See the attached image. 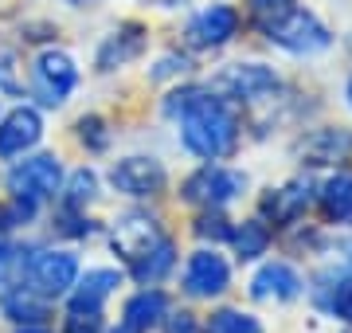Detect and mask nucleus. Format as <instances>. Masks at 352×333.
Here are the masks:
<instances>
[{
    "label": "nucleus",
    "mask_w": 352,
    "mask_h": 333,
    "mask_svg": "<svg viewBox=\"0 0 352 333\" xmlns=\"http://www.w3.org/2000/svg\"><path fill=\"white\" fill-rule=\"evenodd\" d=\"M176 133H180V149L196 161H227L239 153L243 145V106L231 98L215 94L212 87H196L188 106L176 118Z\"/></svg>",
    "instance_id": "f257e3e1"
},
{
    "label": "nucleus",
    "mask_w": 352,
    "mask_h": 333,
    "mask_svg": "<svg viewBox=\"0 0 352 333\" xmlns=\"http://www.w3.org/2000/svg\"><path fill=\"white\" fill-rule=\"evenodd\" d=\"M251 189V177L235 165H223V161H200V169H192L188 177L180 180L176 189V200L188 208H227L243 200Z\"/></svg>",
    "instance_id": "f03ea898"
},
{
    "label": "nucleus",
    "mask_w": 352,
    "mask_h": 333,
    "mask_svg": "<svg viewBox=\"0 0 352 333\" xmlns=\"http://www.w3.org/2000/svg\"><path fill=\"white\" fill-rule=\"evenodd\" d=\"M78 270L82 267L71 247H36V251H24V259H20V282H28L47 302L71 294Z\"/></svg>",
    "instance_id": "7ed1b4c3"
},
{
    "label": "nucleus",
    "mask_w": 352,
    "mask_h": 333,
    "mask_svg": "<svg viewBox=\"0 0 352 333\" xmlns=\"http://www.w3.org/2000/svg\"><path fill=\"white\" fill-rule=\"evenodd\" d=\"M215 94L231 98L235 106H263L274 103L282 94V75H278L270 63H258V59H247V63H227L219 67V75L208 83Z\"/></svg>",
    "instance_id": "20e7f679"
},
{
    "label": "nucleus",
    "mask_w": 352,
    "mask_h": 333,
    "mask_svg": "<svg viewBox=\"0 0 352 333\" xmlns=\"http://www.w3.org/2000/svg\"><path fill=\"white\" fill-rule=\"evenodd\" d=\"M263 39L274 43L278 52L298 55V59H314V55H321V52L333 47L329 24L314 12V8H302V4H294L282 20H274V24L263 32Z\"/></svg>",
    "instance_id": "39448f33"
},
{
    "label": "nucleus",
    "mask_w": 352,
    "mask_h": 333,
    "mask_svg": "<svg viewBox=\"0 0 352 333\" xmlns=\"http://www.w3.org/2000/svg\"><path fill=\"white\" fill-rule=\"evenodd\" d=\"M243 32V12L227 0H212L188 16L184 24V47L192 55H212V52H223L231 47Z\"/></svg>",
    "instance_id": "423d86ee"
},
{
    "label": "nucleus",
    "mask_w": 352,
    "mask_h": 333,
    "mask_svg": "<svg viewBox=\"0 0 352 333\" xmlns=\"http://www.w3.org/2000/svg\"><path fill=\"white\" fill-rule=\"evenodd\" d=\"M78 78H82V71H78L75 55L63 52V47H47L32 59V83L28 87H32V98H36L39 110H59L75 94Z\"/></svg>",
    "instance_id": "0eeeda50"
},
{
    "label": "nucleus",
    "mask_w": 352,
    "mask_h": 333,
    "mask_svg": "<svg viewBox=\"0 0 352 333\" xmlns=\"http://www.w3.org/2000/svg\"><path fill=\"white\" fill-rule=\"evenodd\" d=\"M231 259L212 244H200L196 251H188L184 267H180V290L192 302H219L231 290Z\"/></svg>",
    "instance_id": "6e6552de"
},
{
    "label": "nucleus",
    "mask_w": 352,
    "mask_h": 333,
    "mask_svg": "<svg viewBox=\"0 0 352 333\" xmlns=\"http://www.w3.org/2000/svg\"><path fill=\"white\" fill-rule=\"evenodd\" d=\"M4 184H8V193L20 204L39 208V204H47V200H55L59 189H63V161L55 153H36V157L24 153V161H16L8 169Z\"/></svg>",
    "instance_id": "1a4fd4ad"
},
{
    "label": "nucleus",
    "mask_w": 352,
    "mask_h": 333,
    "mask_svg": "<svg viewBox=\"0 0 352 333\" xmlns=\"http://www.w3.org/2000/svg\"><path fill=\"white\" fill-rule=\"evenodd\" d=\"M106 180H110L113 193L129 196V200H157L168 189V169L153 153H129L113 161Z\"/></svg>",
    "instance_id": "9d476101"
},
{
    "label": "nucleus",
    "mask_w": 352,
    "mask_h": 333,
    "mask_svg": "<svg viewBox=\"0 0 352 333\" xmlns=\"http://www.w3.org/2000/svg\"><path fill=\"white\" fill-rule=\"evenodd\" d=\"M314 204H317V180L314 177H289L286 184L266 189L258 196V216L274 231H286L294 224H302Z\"/></svg>",
    "instance_id": "9b49d317"
},
{
    "label": "nucleus",
    "mask_w": 352,
    "mask_h": 333,
    "mask_svg": "<svg viewBox=\"0 0 352 333\" xmlns=\"http://www.w3.org/2000/svg\"><path fill=\"white\" fill-rule=\"evenodd\" d=\"M164 235V224L153 212H145V208H129V212H122V216L110 224V251L122 263H133V259H141L145 251H149L153 244H161Z\"/></svg>",
    "instance_id": "f8f14e48"
},
{
    "label": "nucleus",
    "mask_w": 352,
    "mask_h": 333,
    "mask_svg": "<svg viewBox=\"0 0 352 333\" xmlns=\"http://www.w3.org/2000/svg\"><path fill=\"white\" fill-rule=\"evenodd\" d=\"M305 290H309L314 306L325 318H333L344 330H352V267L349 263L344 267H321Z\"/></svg>",
    "instance_id": "ddd939ff"
},
{
    "label": "nucleus",
    "mask_w": 352,
    "mask_h": 333,
    "mask_svg": "<svg viewBox=\"0 0 352 333\" xmlns=\"http://www.w3.org/2000/svg\"><path fill=\"white\" fill-rule=\"evenodd\" d=\"M247 294L254 302H270V306H286V302H298L305 294V279L302 270L286 263V259H270L263 267L254 270L251 286H247Z\"/></svg>",
    "instance_id": "4468645a"
},
{
    "label": "nucleus",
    "mask_w": 352,
    "mask_h": 333,
    "mask_svg": "<svg viewBox=\"0 0 352 333\" xmlns=\"http://www.w3.org/2000/svg\"><path fill=\"white\" fill-rule=\"evenodd\" d=\"M43 141V114L39 106H12L0 118V161H16V157L32 153Z\"/></svg>",
    "instance_id": "2eb2a0df"
},
{
    "label": "nucleus",
    "mask_w": 352,
    "mask_h": 333,
    "mask_svg": "<svg viewBox=\"0 0 352 333\" xmlns=\"http://www.w3.org/2000/svg\"><path fill=\"white\" fill-rule=\"evenodd\" d=\"M168 310H173V302H168V294L161 286H141L138 294L126 298L122 318H118V325L110 333H153V330H161Z\"/></svg>",
    "instance_id": "dca6fc26"
},
{
    "label": "nucleus",
    "mask_w": 352,
    "mask_h": 333,
    "mask_svg": "<svg viewBox=\"0 0 352 333\" xmlns=\"http://www.w3.org/2000/svg\"><path fill=\"white\" fill-rule=\"evenodd\" d=\"M149 47V32L138 24V20H126L122 28H113L110 36L98 43V55H94V71L110 75L118 67H129L133 59H141Z\"/></svg>",
    "instance_id": "f3484780"
},
{
    "label": "nucleus",
    "mask_w": 352,
    "mask_h": 333,
    "mask_svg": "<svg viewBox=\"0 0 352 333\" xmlns=\"http://www.w3.org/2000/svg\"><path fill=\"white\" fill-rule=\"evenodd\" d=\"M126 282V275L113 267H90L87 275L78 270L75 286H71V294H67V306L75 310H102L106 302H110L113 294H118V286Z\"/></svg>",
    "instance_id": "a211bd4d"
},
{
    "label": "nucleus",
    "mask_w": 352,
    "mask_h": 333,
    "mask_svg": "<svg viewBox=\"0 0 352 333\" xmlns=\"http://www.w3.org/2000/svg\"><path fill=\"white\" fill-rule=\"evenodd\" d=\"M317 208H321L325 224L352 228V169H337L317 184Z\"/></svg>",
    "instance_id": "6ab92c4d"
},
{
    "label": "nucleus",
    "mask_w": 352,
    "mask_h": 333,
    "mask_svg": "<svg viewBox=\"0 0 352 333\" xmlns=\"http://www.w3.org/2000/svg\"><path fill=\"white\" fill-rule=\"evenodd\" d=\"M352 157V133L349 129H314L302 138V165L309 169H325V165H340Z\"/></svg>",
    "instance_id": "aec40b11"
},
{
    "label": "nucleus",
    "mask_w": 352,
    "mask_h": 333,
    "mask_svg": "<svg viewBox=\"0 0 352 333\" xmlns=\"http://www.w3.org/2000/svg\"><path fill=\"white\" fill-rule=\"evenodd\" d=\"M47 298L36 294L28 282H4L0 286V314L16 325H43L47 321Z\"/></svg>",
    "instance_id": "412c9836"
},
{
    "label": "nucleus",
    "mask_w": 352,
    "mask_h": 333,
    "mask_svg": "<svg viewBox=\"0 0 352 333\" xmlns=\"http://www.w3.org/2000/svg\"><path fill=\"white\" fill-rule=\"evenodd\" d=\"M176 263H180V255H176V239L173 235H164L161 244H153L141 259L126 263V275L138 282V286H161V282L176 270Z\"/></svg>",
    "instance_id": "4be33fe9"
},
{
    "label": "nucleus",
    "mask_w": 352,
    "mask_h": 333,
    "mask_svg": "<svg viewBox=\"0 0 352 333\" xmlns=\"http://www.w3.org/2000/svg\"><path fill=\"white\" fill-rule=\"evenodd\" d=\"M274 247V228L266 224L258 212L247 219H235V231H231V251L239 263H263Z\"/></svg>",
    "instance_id": "5701e85b"
},
{
    "label": "nucleus",
    "mask_w": 352,
    "mask_h": 333,
    "mask_svg": "<svg viewBox=\"0 0 352 333\" xmlns=\"http://www.w3.org/2000/svg\"><path fill=\"white\" fill-rule=\"evenodd\" d=\"M102 196V180L94 169H75L71 177H63V189H59V208L63 212H87L94 200Z\"/></svg>",
    "instance_id": "b1692460"
},
{
    "label": "nucleus",
    "mask_w": 352,
    "mask_h": 333,
    "mask_svg": "<svg viewBox=\"0 0 352 333\" xmlns=\"http://www.w3.org/2000/svg\"><path fill=\"white\" fill-rule=\"evenodd\" d=\"M204 333H266V325L254 310L219 306V310H212V318L204 321Z\"/></svg>",
    "instance_id": "393cba45"
},
{
    "label": "nucleus",
    "mask_w": 352,
    "mask_h": 333,
    "mask_svg": "<svg viewBox=\"0 0 352 333\" xmlns=\"http://www.w3.org/2000/svg\"><path fill=\"white\" fill-rule=\"evenodd\" d=\"M231 231H235V219L227 216L223 208H196V219H192V235L200 244H231Z\"/></svg>",
    "instance_id": "a878e982"
},
{
    "label": "nucleus",
    "mask_w": 352,
    "mask_h": 333,
    "mask_svg": "<svg viewBox=\"0 0 352 333\" xmlns=\"http://www.w3.org/2000/svg\"><path fill=\"white\" fill-rule=\"evenodd\" d=\"M294 4H298V0H247V24L263 36L266 28L274 24V20H282Z\"/></svg>",
    "instance_id": "bb28decb"
},
{
    "label": "nucleus",
    "mask_w": 352,
    "mask_h": 333,
    "mask_svg": "<svg viewBox=\"0 0 352 333\" xmlns=\"http://www.w3.org/2000/svg\"><path fill=\"white\" fill-rule=\"evenodd\" d=\"M78 141L87 145L90 153H106V149L113 145V129L106 126V118L82 114V118H78Z\"/></svg>",
    "instance_id": "cd10ccee"
},
{
    "label": "nucleus",
    "mask_w": 352,
    "mask_h": 333,
    "mask_svg": "<svg viewBox=\"0 0 352 333\" xmlns=\"http://www.w3.org/2000/svg\"><path fill=\"white\" fill-rule=\"evenodd\" d=\"M192 71V55L188 52H168L157 59V67L149 71V83H168V78H184Z\"/></svg>",
    "instance_id": "c85d7f7f"
},
{
    "label": "nucleus",
    "mask_w": 352,
    "mask_h": 333,
    "mask_svg": "<svg viewBox=\"0 0 352 333\" xmlns=\"http://www.w3.org/2000/svg\"><path fill=\"white\" fill-rule=\"evenodd\" d=\"M63 333H106V318H102V310H75V306H67Z\"/></svg>",
    "instance_id": "c756f323"
},
{
    "label": "nucleus",
    "mask_w": 352,
    "mask_h": 333,
    "mask_svg": "<svg viewBox=\"0 0 352 333\" xmlns=\"http://www.w3.org/2000/svg\"><path fill=\"white\" fill-rule=\"evenodd\" d=\"M0 94H8V98L24 94V67L12 52H0Z\"/></svg>",
    "instance_id": "7c9ffc66"
},
{
    "label": "nucleus",
    "mask_w": 352,
    "mask_h": 333,
    "mask_svg": "<svg viewBox=\"0 0 352 333\" xmlns=\"http://www.w3.org/2000/svg\"><path fill=\"white\" fill-rule=\"evenodd\" d=\"M20 259H24V247H16L12 239L0 235V286L20 275Z\"/></svg>",
    "instance_id": "2f4dec72"
},
{
    "label": "nucleus",
    "mask_w": 352,
    "mask_h": 333,
    "mask_svg": "<svg viewBox=\"0 0 352 333\" xmlns=\"http://www.w3.org/2000/svg\"><path fill=\"white\" fill-rule=\"evenodd\" d=\"M161 333H204V325L192 310H168L161 321Z\"/></svg>",
    "instance_id": "473e14b6"
},
{
    "label": "nucleus",
    "mask_w": 352,
    "mask_h": 333,
    "mask_svg": "<svg viewBox=\"0 0 352 333\" xmlns=\"http://www.w3.org/2000/svg\"><path fill=\"white\" fill-rule=\"evenodd\" d=\"M337 251L344 255V263L352 267V239H340V244H337Z\"/></svg>",
    "instance_id": "72a5a7b5"
},
{
    "label": "nucleus",
    "mask_w": 352,
    "mask_h": 333,
    "mask_svg": "<svg viewBox=\"0 0 352 333\" xmlns=\"http://www.w3.org/2000/svg\"><path fill=\"white\" fill-rule=\"evenodd\" d=\"M16 333H51V330H47V325H20Z\"/></svg>",
    "instance_id": "f704fd0d"
},
{
    "label": "nucleus",
    "mask_w": 352,
    "mask_h": 333,
    "mask_svg": "<svg viewBox=\"0 0 352 333\" xmlns=\"http://www.w3.org/2000/svg\"><path fill=\"white\" fill-rule=\"evenodd\" d=\"M344 106H349V110H352V75L344 78Z\"/></svg>",
    "instance_id": "c9c22d12"
},
{
    "label": "nucleus",
    "mask_w": 352,
    "mask_h": 333,
    "mask_svg": "<svg viewBox=\"0 0 352 333\" xmlns=\"http://www.w3.org/2000/svg\"><path fill=\"white\" fill-rule=\"evenodd\" d=\"M344 333H352V330H344Z\"/></svg>",
    "instance_id": "e433bc0d"
},
{
    "label": "nucleus",
    "mask_w": 352,
    "mask_h": 333,
    "mask_svg": "<svg viewBox=\"0 0 352 333\" xmlns=\"http://www.w3.org/2000/svg\"><path fill=\"white\" fill-rule=\"evenodd\" d=\"M75 4H78V0H75Z\"/></svg>",
    "instance_id": "4c0bfd02"
}]
</instances>
